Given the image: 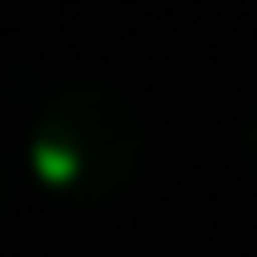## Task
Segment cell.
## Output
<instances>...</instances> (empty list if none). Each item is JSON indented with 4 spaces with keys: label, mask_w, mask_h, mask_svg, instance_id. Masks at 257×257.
<instances>
[{
    "label": "cell",
    "mask_w": 257,
    "mask_h": 257,
    "mask_svg": "<svg viewBox=\"0 0 257 257\" xmlns=\"http://www.w3.org/2000/svg\"><path fill=\"white\" fill-rule=\"evenodd\" d=\"M28 164L66 197H109L143 164V115L109 82H71L44 99L28 132Z\"/></svg>",
    "instance_id": "1"
},
{
    "label": "cell",
    "mask_w": 257,
    "mask_h": 257,
    "mask_svg": "<svg viewBox=\"0 0 257 257\" xmlns=\"http://www.w3.org/2000/svg\"><path fill=\"white\" fill-rule=\"evenodd\" d=\"M246 154L257 159V109H252V120H246Z\"/></svg>",
    "instance_id": "2"
},
{
    "label": "cell",
    "mask_w": 257,
    "mask_h": 257,
    "mask_svg": "<svg viewBox=\"0 0 257 257\" xmlns=\"http://www.w3.org/2000/svg\"><path fill=\"white\" fill-rule=\"evenodd\" d=\"M0 186H6V170H0Z\"/></svg>",
    "instance_id": "3"
}]
</instances>
